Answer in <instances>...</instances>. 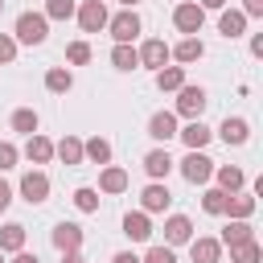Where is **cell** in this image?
<instances>
[{
	"label": "cell",
	"instance_id": "obj_1",
	"mask_svg": "<svg viewBox=\"0 0 263 263\" xmlns=\"http://www.w3.org/2000/svg\"><path fill=\"white\" fill-rule=\"evenodd\" d=\"M49 37V21H45V12H21L16 16V41H25V45H41Z\"/></svg>",
	"mask_w": 263,
	"mask_h": 263
},
{
	"label": "cell",
	"instance_id": "obj_2",
	"mask_svg": "<svg viewBox=\"0 0 263 263\" xmlns=\"http://www.w3.org/2000/svg\"><path fill=\"white\" fill-rule=\"evenodd\" d=\"M107 29H111L115 45H132V41H136V33H140V16H136L132 8H123L119 16H107Z\"/></svg>",
	"mask_w": 263,
	"mask_h": 263
},
{
	"label": "cell",
	"instance_id": "obj_3",
	"mask_svg": "<svg viewBox=\"0 0 263 263\" xmlns=\"http://www.w3.org/2000/svg\"><path fill=\"white\" fill-rule=\"evenodd\" d=\"M181 177H185L189 185H205V181L214 177V160H210L205 152H189V156L181 160Z\"/></svg>",
	"mask_w": 263,
	"mask_h": 263
},
{
	"label": "cell",
	"instance_id": "obj_4",
	"mask_svg": "<svg viewBox=\"0 0 263 263\" xmlns=\"http://www.w3.org/2000/svg\"><path fill=\"white\" fill-rule=\"evenodd\" d=\"M173 25H177L181 33H189V37H193V33H201V25H205V8L185 0V4H177V8H173Z\"/></svg>",
	"mask_w": 263,
	"mask_h": 263
},
{
	"label": "cell",
	"instance_id": "obj_5",
	"mask_svg": "<svg viewBox=\"0 0 263 263\" xmlns=\"http://www.w3.org/2000/svg\"><path fill=\"white\" fill-rule=\"evenodd\" d=\"M205 90L201 86H181L177 90V115H185V119H201V111H205Z\"/></svg>",
	"mask_w": 263,
	"mask_h": 263
},
{
	"label": "cell",
	"instance_id": "obj_6",
	"mask_svg": "<svg viewBox=\"0 0 263 263\" xmlns=\"http://www.w3.org/2000/svg\"><path fill=\"white\" fill-rule=\"evenodd\" d=\"M78 12V25H82V33H99L103 25H107V4L103 0H86L82 8H74Z\"/></svg>",
	"mask_w": 263,
	"mask_h": 263
},
{
	"label": "cell",
	"instance_id": "obj_7",
	"mask_svg": "<svg viewBox=\"0 0 263 263\" xmlns=\"http://www.w3.org/2000/svg\"><path fill=\"white\" fill-rule=\"evenodd\" d=\"M21 197H25L29 205H41V201L49 197V177H45V173H25V177H21Z\"/></svg>",
	"mask_w": 263,
	"mask_h": 263
},
{
	"label": "cell",
	"instance_id": "obj_8",
	"mask_svg": "<svg viewBox=\"0 0 263 263\" xmlns=\"http://www.w3.org/2000/svg\"><path fill=\"white\" fill-rule=\"evenodd\" d=\"M53 247H58L62 255L78 251V247H82V226H78V222H58V226H53Z\"/></svg>",
	"mask_w": 263,
	"mask_h": 263
},
{
	"label": "cell",
	"instance_id": "obj_9",
	"mask_svg": "<svg viewBox=\"0 0 263 263\" xmlns=\"http://www.w3.org/2000/svg\"><path fill=\"white\" fill-rule=\"evenodd\" d=\"M140 66H152V70H164V62H168V45L160 41V37H152V41H144L140 49Z\"/></svg>",
	"mask_w": 263,
	"mask_h": 263
},
{
	"label": "cell",
	"instance_id": "obj_10",
	"mask_svg": "<svg viewBox=\"0 0 263 263\" xmlns=\"http://www.w3.org/2000/svg\"><path fill=\"white\" fill-rule=\"evenodd\" d=\"M148 136L160 140V144H168V140L177 136V115H173V111H156V115L148 119Z\"/></svg>",
	"mask_w": 263,
	"mask_h": 263
},
{
	"label": "cell",
	"instance_id": "obj_11",
	"mask_svg": "<svg viewBox=\"0 0 263 263\" xmlns=\"http://www.w3.org/2000/svg\"><path fill=\"white\" fill-rule=\"evenodd\" d=\"M140 201H144V214H160V210H168V201H173V193H168V185H160V181H152L144 193H140Z\"/></svg>",
	"mask_w": 263,
	"mask_h": 263
},
{
	"label": "cell",
	"instance_id": "obj_12",
	"mask_svg": "<svg viewBox=\"0 0 263 263\" xmlns=\"http://www.w3.org/2000/svg\"><path fill=\"white\" fill-rule=\"evenodd\" d=\"M189 259L193 263H218L222 259V242L218 238H189Z\"/></svg>",
	"mask_w": 263,
	"mask_h": 263
},
{
	"label": "cell",
	"instance_id": "obj_13",
	"mask_svg": "<svg viewBox=\"0 0 263 263\" xmlns=\"http://www.w3.org/2000/svg\"><path fill=\"white\" fill-rule=\"evenodd\" d=\"M177 136L185 140V148H189V152H201V148L210 144V136H214V132H210V127H205L201 119H189V127H181Z\"/></svg>",
	"mask_w": 263,
	"mask_h": 263
},
{
	"label": "cell",
	"instance_id": "obj_14",
	"mask_svg": "<svg viewBox=\"0 0 263 263\" xmlns=\"http://www.w3.org/2000/svg\"><path fill=\"white\" fill-rule=\"evenodd\" d=\"M168 168H173V156H168V148H152V152L144 156V173H148L152 181L168 177Z\"/></svg>",
	"mask_w": 263,
	"mask_h": 263
},
{
	"label": "cell",
	"instance_id": "obj_15",
	"mask_svg": "<svg viewBox=\"0 0 263 263\" xmlns=\"http://www.w3.org/2000/svg\"><path fill=\"white\" fill-rule=\"evenodd\" d=\"M164 238H168L173 247H177V242H189V238H193V222H189L185 214H173V218L164 222Z\"/></svg>",
	"mask_w": 263,
	"mask_h": 263
},
{
	"label": "cell",
	"instance_id": "obj_16",
	"mask_svg": "<svg viewBox=\"0 0 263 263\" xmlns=\"http://www.w3.org/2000/svg\"><path fill=\"white\" fill-rule=\"evenodd\" d=\"M226 214H230L234 222H247V218L255 214V197H251V193H230V197H226Z\"/></svg>",
	"mask_w": 263,
	"mask_h": 263
},
{
	"label": "cell",
	"instance_id": "obj_17",
	"mask_svg": "<svg viewBox=\"0 0 263 263\" xmlns=\"http://www.w3.org/2000/svg\"><path fill=\"white\" fill-rule=\"evenodd\" d=\"M123 234H127L132 242L152 238V222H148V214H127V218H123Z\"/></svg>",
	"mask_w": 263,
	"mask_h": 263
},
{
	"label": "cell",
	"instance_id": "obj_18",
	"mask_svg": "<svg viewBox=\"0 0 263 263\" xmlns=\"http://www.w3.org/2000/svg\"><path fill=\"white\" fill-rule=\"evenodd\" d=\"M99 189H103V193H123V189H127V173H123L119 164H107L103 177H99Z\"/></svg>",
	"mask_w": 263,
	"mask_h": 263
},
{
	"label": "cell",
	"instance_id": "obj_19",
	"mask_svg": "<svg viewBox=\"0 0 263 263\" xmlns=\"http://www.w3.org/2000/svg\"><path fill=\"white\" fill-rule=\"evenodd\" d=\"M242 29H247V16H242V12H234V8L222 12V21H218V33H222V37L234 41V37H242Z\"/></svg>",
	"mask_w": 263,
	"mask_h": 263
},
{
	"label": "cell",
	"instance_id": "obj_20",
	"mask_svg": "<svg viewBox=\"0 0 263 263\" xmlns=\"http://www.w3.org/2000/svg\"><path fill=\"white\" fill-rule=\"evenodd\" d=\"M218 136H222L226 144H247V136H251V127H247V119H226V123L218 127Z\"/></svg>",
	"mask_w": 263,
	"mask_h": 263
},
{
	"label": "cell",
	"instance_id": "obj_21",
	"mask_svg": "<svg viewBox=\"0 0 263 263\" xmlns=\"http://www.w3.org/2000/svg\"><path fill=\"white\" fill-rule=\"evenodd\" d=\"M25 156H29L33 164H45V160L53 156V144H49L45 136H29V144H25Z\"/></svg>",
	"mask_w": 263,
	"mask_h": 263
},
{
	"label": "cell",
	"instance_id": "obj_22",
	"mask_svg": "<svg viewBox=\"0 0 263 263\" xmlns=\"http://www.w3.org/2000/svg\"><path fill=\"white\" fill-rule=\"evenodd\" d=\"M21 247H25V226L21 222L0 226V251H21Z\"/></svg>",
	"mask_w": 263,
	"mask_h": 263
},
{
	"label": "cell",
	"instance_id": "obj_23",
	"mask_svg": "<svg viewBox=\"0 0 263 263\" xmlns=\"http://www.w3.org/2000/svg\"><path fill=\"white\" fill-rule=\"evenodd\" d=\"M168 53H173V58H177V62H197V58H201V53H205V45H201V41H197V37H185V41H181V45H173V49H168Z\"/></svg>",
	"mask_w": 263,
	"mask_h": 263
},
{
	"label": "cell",
	"instance_id": "obj_24",
	"mask_svg": "<svg viewBox=\"0 0 263 263\" xmlns=\"http://www.w3.org/2000/svg\"><path fill=\"white\" fill-rule=\"evenodd\" d=\"M242 181H247L242 168H234V164H222V168H218V185H222V193H238Z\"/></svg>",
	"mask_w": 263,
	"mask_h": 263
},
{
	"label": "cell",
	"instance_id": "obj_25",
	"mask_svg": "<svg viewBox=\"0 0 263 263\" xmlns=\"http://www.w3.org/2000/svg\"><path fill=\"white\" fill-rule=\"evenodd\" d=\"M251 238H255L251 222H230V226L222 230V242H226V247H238V242H251Z\"/></svg>",
	"mask_w": 263,
	"mask_h": 263
},
{
	"label": "cell",
	"instance_id": "obj_26",
	"mask_svg": "<svg viewBox=\"0 0 263 263\" xmlns=\"http://www.w3.org/2000/svg\"><path fill=\"white\" fill-rule=\"evenodd\" d=\"M111 66H115V70H136V66H140V53H136L132 45H115V49H111Z\"/></svg>",
	"mask_w": 263,
	"mask_h": 263
},
{
	"label": "cell",
	"instance_id": "obj_27",
	"mask_svg": "<svg viewBox=\"0 0 263 263\" xmlns=\"http://www.w3.org/2000/svg\"><path fill=\"white\" fill-rule=\"evenodd\" d=\"M156 86H160V90H181V86H185V70H181V66L156 70Z\"/></svg>",
	"mask_w": 263,
	"mask_h": 263
},
{
	"label": "cell",
	"instance_id": "obj_28",
	"mask_svg": "<svg viewBox=\"0 0 263 263\" xmlns=\"http://www.w3.org/2000/svg\"><path fill=\"white\" fill-rule=\"evenodd\" d=\"M82 156H90L95 164H107V160H111V144H107L103 136H95V140L82 144Z\"/></svg>",
	"mask_w": 263,
	"mask_h": 263
},
{
	"label": "cell",
	"instance_id": "obj_29",
	"mask_svg": "<svg viewBox=\"0 0 263 263\" xmlns=\"http://www.w3.org/2000/svg\"><path fill=\"white\" fill-rule=\"evenodd\" d=\"M263 259V251H259V242L251 238V242H238V247H230V263H259Z\"/></svg>",
	"mask_w": 263,
	"mask_h": 263
},
{
	"label": "cell",
	"instance_id": "obj_30",
	"mask_svg": "<svg viewBox=\"0 0 263 263\" xmlns=\"http://www.w3.org/2000/svg\"><path fill=\"white\" fill-rule=\"evenodd\" d=\"M45 86H49L53 95H66V90L74 86V78H70V70H62V66H53V70L45 74Z\"/></svg>",
	"mask_w": 263,
	"mask_h": 263
},
{
	"label": "cell",
	"instance_id": "obj_31",
	"mask_svg": "<svg viewBox=\"0 0 263 263\" xmlns=\"http://www.w3.org/2000/svg\"><path fill=\"white\" fill-rule=\"evenodd\" d=\"M12 127H16V132H25V136H37V111H29V107L12 111Z\"/></svg>",
	"mask_w": 263,
	"mask_h": 263
},
{
	"label": "cell",
	"instance_id": "obj_32",
	"mask_svg": "<svg viewBox=\"0 0 263 263\" xmlns=\"http://www.w3.org/2000/svg\"><path fill=\"white\" fill-rule=\"evenodd\" d=\"M53 152H58V156H62L66 164H82V144H78L74 136H66V140H62V144H58Z\"/></svg>",
	"mask_w": 263,
	"mask_h": 263
},
{
	"label": "cell",
	"instance_id": "obj_33",
	"mask_svg": "<svg viewBox=\"0 0 263 263\" xmlns=\"http://www.w3.org/2000/svg\"><path fill=\"white\" fill-rule=\"evenodd\" d=\"M74 16V0H45V21H70Z\"/></svg>",
	"mask_w": 263,
	"mask_h": 263
},
{
	"label": "cell",
	"instance_id": "obj_34",
	"mask_svg": "<svg viewBox=\"0 0 263 263\" xmlns=\"http://www.w3.org/2000/svg\"><path fill=\"white\" fill-rule=\"evenodd\" d=\"M226 197H230V193H222V189H205L201 210H205V214H226Z\"/></svg>",
	"mask_w": 263,
	"mask_h": 263
},
{
	"label": "cell",
	"instance_id": "obj_35",
	"mask_svg": "<svg viewBox=\"0 0 263 263\" xmlns=\"http://www.w3.org/2000/svg\"><path fill=\"white\" fill-rule=\"evenodd\" d=\"M74 205H78L82 214H90V210H99V189H86V185H82V189L74 193Z\"/></svg>",
	"mask_w": 263,
	"mask_h": 263
},
{
	"label": "cell",
	"instance_id": "obj_36",
	"mask_svg": "<svg viewBox=\"0 0 263 263\" xmlns=\"http://www.w3.org/2000/svg\"><path fill=\"white\" fill-rule=\"evenodd\" d=\"M66 58H70L74 66H86V62H90V45H86V41H74V45L66 49Z\"/></svg>",
	"mask_w": 263,
	"mask_h": 263
},
{
	"label": "cell",
	"instance_id": "obj_37",
	"mask_svg": "<svg viewBox=\"0 0 263 263\" xmlns=\"http://www.w3.org/2000/svg\"><path fill=\"white\" fill-rule=\"evenodd\" d=\"M140 263H177V255H173L168 247H152V251H148Z\"/></svg>",
	"mask_w": 263,
	"mask_h": 263
},
{
	"label": "cell",
	"instance_id": "obj_38",
	"mask_svg": "<svg viewBox=\"0 0 263 263\" xmlns=\"http://www.w3.org/2000/svg\"><path fill=\"white\" fill-rule=\"evenodd\" d=\"M12 58H16V41H12L8 33H0V66H8Z\"/></svg>",
	"mask_w": 263,
	"mask_h": 263
},
{
	"label": "cell",
	"instance_id": "obj_39",
	"mask_svg": "<svg viewBox=\"0 0 263 263\" xmlns=\"http://www.w3.org/2000/svg\"><path fill=\"white\" fill-rule=\"evenodd\" d=\"M12 164H16V148H12L8 140H0V173H4V168H12Z\"/></svg>",
	"mask_w": 263,
	"mask_h": 263
},
{
	"label": "cell",
	"instance_id": "obj_40",
	"mask_svg": "<svg viewBox=\"0 0 263 263\" xmlns=\"http://www.w3.org/2000/svg\"><path fill=\"white\" fill-rule=\"evenodd\" d=\"M8 205H12V189H8V181L0 177V214H4Z\"/></svg>",
	"mask_w": 263,
	"mask_h": 263
},
{
	"label": "cell",
	"instance_id": "obj_41",
	"mask_svg": "<svg viewBox=\"0 0 263 263\" xmlns=\"http://www.w3.org/2000/svg\"><path fill=\"white\" fill-rule=\"evenodd\" d=\"M242 16H263V0H247L242 4Z\"/></svg>",
	"mask_w": 263,
	"mask_h": 263
},
{
	"label": "cell",
	"instance_id": "obj_42",
	"mask_svg": "<svg viewBox=\"0 0 263 263\" xmlns=\"http://www.w3.org/2000/svg\"><path fill=\"white\" fill-rule=\"evenodd\" d=\"M251 53H255V58H263V33H255V37H251Z\"/></svg>",
	"mask_w": 263,
	"mask_h": 263
},
{
	"label": "cell",
	"instance_id": "obj_43",
	"mask_svg": "<svg viewBox=\"0 0 263 263\" xmlns=\"http://www.w3.org/2000/svg\"><path fill=\"white\" fill-rule=\"evenodd\" d=\"M111 263H140V259H136V255H132V251H119V255H115V259H111Z\"/></svg>",
	"mask_w": 263,
	"mask_h": 263
},
{
	"label": "cell",
	"instance_id": "obj_44",
	"mask_svg": "<svg viewBox=\"0 0 263 263\" xmlns=\"http://www.w3.org/2000/svg\"><path fill=\"white\" fill-rule=\"evenodd\" d=\"M12 263H41V259H37V255H29V251H16V259H12Z\"/></svg>",
	"mask_w": 263,
	"mask_h": 263
},
{
	"label": "cell",
	"instance_id": "obj_45",
	"mask_svg": "<svg viewBox=\"0 0 263 263\" xmlns=\"http://www.w3.org/2000/svg\"><path fill=\"white\" fill-rule=\"evenodd\" d=\"M62 263H86V259H82L78 251H70V255H62Z\"/></svg>",
	"mask_w": 263,
	"mask_h": 263
},
{
	"label": "cell",
	"instance_id": "obj_46",
	"mask_svg": "<svg viewBox=\"0 0 263 263\" xmlns=\"http://www.w3.org/2000/svg\"><path fill=\"white\" fill-rule=\"evenodd\" d=\"M201 8H226V0H201Z\"/></svg>",
	"mask_w": 263,
	"mask_h": 263
},
{
	"label": "cell",
	"instance_id": "obj_47",
	"mask_svg": "<svg viewBox=\"0 0 263 263\" xmlns=\"http://www.w3.org/2000/svg\"><path fill=\"white\" fill-rule=\"evenodd\" d=\"M119 4H123V8H136V4H140V0H119Z\"/></svg>",
	"mask_w": 263,
	"mask_h": 263
},
{
	"label": "cell",
	"instance_id": "obj_48",
	"mask_svg": "<svg viewBox=\"0 0 263 263\" xmlns=\"http://www.w3.org/2000/svg\"><path fill=\"white\" fill-rule=\"evenodd\" d=\"M0 12H4V0H0Z\"/></svg>",
	"mask_w": 263,
	"mask_h": 263
},
{
	"label": "cell",
	"instance_id": "obj_49",
	"mask_svg": "<svg viewBox=\"0 0 263 263\" xmlns=\"http://www.w3.org/2000/svg\"><path fill=\"white\" fill-rule=\"evenodd\" d=\"M0 263H4V255H0Z\"/></svg>",
	"mask_w": 263,
	"mask_h": 263
}]
</instances>
